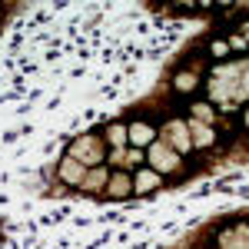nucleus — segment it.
I'll use <instances>...</instances> for the list:
<instances>
[{"label": "nucleus", "mask_w": 249, "mask_h": 249, "mask_svg": "<svg viewBox=\"0 0 249 249\" xmlns=\"http://www.w3.org/2000/svg\"><path fill=\"white\" fill-rule=\"evenodd\" d=\"M70 156H73V160H80V163H96V160H100V143H96L93 136H87V140L73 143Z\"/></svg>", "instance_id": "nucleus-2"}, {"label": "nucleus", "mask_w": 249, "mask_h": 249, "mask_svg": "<svg viewBox=\"0 0 249 249\" xmlns=\"http://www.w3.org/2000/svg\"><path fill=\"white\" fill-rule=\"evenodd\" d=\"M173 83H176V90H179V93H190L193 87H196V73H179Z\"/></svg>", "instance_id": "nucleus-9"}, {"label": "nucleus", "mask_w": 249, "mask_h": 249, "mask_svg": "<svg viewBox=\"0 0 249 249\" xmlns=\"http://www.w3.org/2000/svg\"><path fill=\"white\" fill-rule=\"evenodd\" d=\"M126 193H130V176L116 173L113 179H110V186H107V196H110V199H123Z\"/></svg>", "instance_id": "nucleus-5"}, {"label": "nucleus", "mask_w": 249, "mask_h": 249, "mask_svg": "<svg viewBox=\"0 0 249 249\" xmlns=\"http://www.w3.org/2000/svg\"><path fill=\"white\" fill-rule=\"evenodd\" d=\"M190 130L196 133V146H213V143H216V136H213V130H206L203 123H190Z\"/></svg>", "instance_id": "nucleus-7"}, {"label": "nucleus", "mask_w": 249, "mask_h": 249, "mask_svg": "<svg viewBox=\"0 0 249 249\" xmlns=\"http://www.w3.org/2000/svg\"><path fill=\"white\" fill-rule=\"evenodd\" d=\"M60 179H63V183H70V186H80V183L87 179L83 163H80V160H73V156H67V160L60 163Z\"/></svg>", "instance_id": "nucleus-1"}, {"label": "nucleus", "mask_w": 249, "mask_h": 249, "mask_svg": "<svg viewBox=\"0 0 249 249\" xmlns=\"http://www.w3.org/2000/svg\"><path fill=\"white\" fill-rule=\"evenodd\" d=\"M170 143L176 153L190 150V130H186V123H170Z\"/></svg>", "instance_id": "nucleus-3"}, {"label": "nucleus", "mask_w": 249, "mask_h": 249, "mask_svg": "<svg viewBox=\"0 0 249 249\" xmlns=\"http://www.w3.org/2000/svg\"><path fill=\"white\" fill-rule=\"evenodd\" d=\"M110 140H113L116 146H123V140H126V130H123V126H110Z\"/></svg>", "instance_id": "nucleus-11"}, {"label": "nucleus", "mask_w": 249, "mask_h": 249, "mask_svg": "<svg viewBox=\"0 0 249 249\" xmlns=\"http://www.w3.org/2000/svg\"><path fill=\"white\" fill-rule=\"evenodd\" d=\"M193 113L199 116V123H213V120H216V113H213V110L206 107V103H199V107H193Z\"/></svg>", "instance_id": "nucleus-10"}, {"label": "nucleus", "mask_w": 249, "mask_h": 249, "mask_svg": "<svg viewBox=\"0 0 249 249\" xmlns=\"http://www.w3.org/2000/svg\"><path fill=\"white\" fill-rule=\"evenodd\" d=\"M150 156H153V163H156V166H166V170H179V156L170 153V150H166L163 143H156Z\"/></svg>", "instance_id": "nucleus-4"}, {"label": "nucleus", "mask_w": 249, "mask_h": 249, "mask_svg": "<svg viewBox=\"0 0 249 249\" xmlns=\"http://www.w3.org/2000/svg\"><path fill=\"white\" fill-rule=\"evenodd\" d=\"M156 183H160L156 173H140V176H136V193H146L150 186H156Z\"/></svg>", "instance_id": "nucleus-8"}, {"label": "nucleus", "mask_w": 249, "mask_h": 249, "mask_svg": "<svg viewBox=\"0 0 249 249\" xmlns=\"http://www.w3.org/2000/svg\"><path fill=\"white\" fill-rule=\"evenodd\" d=\"M130 140H133L136 146L150 143V140H153V126H146V123H133V126H130Z\"/></svg>", "instance_id": "nucleus-6"}]
</instances>
